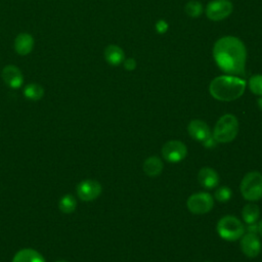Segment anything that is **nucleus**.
Instances as JSON below:
<instances>
[{"label": "nucleus", "instance_id": "1", "mask_svg": "<svg viewBox=\"0 0 262 262\" xmlns=\"http://www.w3.org/2000/svg\"><path fill=\"white\" fill-rule=\"evenodd\" d=\"M213 57L223 73L237 77L245 75L247 49L237 37L225 36L218 39L213 47Z\"/></svg>", "mask_w": 262, "mask_h": 262}, {"label": "nucleus", "instance_id": "2", "mask_svg": "<svg viewBox=\"0 0 262 262\" xmlns=\"http://www.w3.org/2000/svg\"><path fill=\"white\" fill-rule=\"evenodd\" d=\"M247 83L237 76L222 75L214 78L209 85V92L217 100L232 101L239 98L246 89Z\"/></svg>", "mask_w": 262, "mask_h": 262}, {"label": "nucleus", "instance_id": "3", "mask_svg": "<svg viewBox=\"0 0 262 262\" xmlns=\"http://www.w3.org/2000/svg\"><path fill=\"white\" fill-rule=\"evenodd\" d=\"M238 133V121L235 116L225 114L219 118L213 129V138L219 143L232 141Z\"/></svg>", "mask_w": 262, "mask_h": 262}, {"label": "nucleus", "instance_id": "4", "mask_svg": "<svg viewBox=\"0 0 262 262\" xmlns=\"http://www.w3.org/2000/svg\"><path fill=\"white\" fill-rule=\"evenodd\" d=\"M216 229L219 236L228 242L239 239L246 231L242 221L233 215H225L220 218Z\"/></svg>", "mask_w": 262, "mask_h": 262}, {"label": "nucleus", "instance_id": "5", "mask_svg": "<svg viewBox=\"0 0 262 262\" xmlns=\"http://www.w3.org/2000/svg\"><path fill=\"white\" fill-rule=\"evenodd\" d=\"M243 198L249 202H256L262 198V174L258 171L247 173L239 185Z\"/></svg>", "mask_w": 262, "mask_h": 262}, {"label": "nucleus", "instance_id": "6", "mask_svg": "<svg viewBox=\"0 0 262 262\" xmlns=\"http://www.w3.org/2000/svg\"><path fill=\"white\" fill-rule=\"evenodd\" d=\"M186 206L192 214H206L214 207V199L209 192L200 191L192 193L186 201Z\"/></svg>", "mask_w": 262, "mask_h": 262}, {"label": "nucleus", "instance_id": "7", "mask_svg": "<svg viewBox=\"0 0 262 262\" xmlns=\"http://www.w3.org/2000/svg\"><path fill=\"white\" fill-rule=\"evenodd\" d=\"M232 11L233 4L229 0H212L205 8L207 17L213 21L225 19L231 14Z\"/></svg>", "mask_w": 262, "mask_h": 262}, {"label": "nucleus", "instance_id": "8", "mask_svg": "<svg viewBox=\"0 0 262 262\" xmlns=\"http://www.w3.org/2000/svg\"><path fill=\"white\" fill-rule=\"evenodd\" d=\"M162 155L167 162L179 163L186 157L187 147L180 140H170L163 145Z\"/></svg>", "mask_w": 262, "mask_h": 262}, {"label": "nucleus", "instance_id": "9", "mask_svg": "<svg viewBox=\"0 0 262 262\" xmlns=\"http://www.w3.org/2000/svg\"><path fill=\"white\" fill-rule=\"evenodd\" d=\"M102 191L101 184L92 179H86L81 181L77 185V194L80 200L84 202H91L97 199Z\"/></svg>", "mask_w": 262, "mask_h": 262}, {"label": "nucleus", "instance_id": "10", "mask_svg": "<svg viewBox=\"0 0 262 262\" xmlns=\"http://www.w3.org/2000/svg\"><path fill=\"white\" fill-rule=\"evenodd\" d=\"M241 249L242 252L248 258H255L261 252V242L256 233L247 232L241 237Z\"/></svg>", "mask_w": 262, "mask_h": 262}, {"label": "nucleus", "instance_id": "11", "mask_svg": "<svg viewBox=\"0 0 262 262\" xmlns=\"http://www.w3.org/2000/svg\"><path fill=\"white\" fill-rule=\"evenodd\" d=\"M1 77L4 83L12 89H18L24 84V75L21 71L13 64L5 66L1 72Z\"/></svg>", "mask_w": 262, "mask_h": 262}, {"label": "nucleus", "instance_id": "12", "mask_svg": "<svg viewBox=\"0 0 262 262\" xmlns=\"http://www.w3.org/2000/svg\"><path fill=\"white\" fill-rule=\"evenodd\" d=\"M187 131L191 138L202 142L206 140L209 136H211V131L208 124L199 119L189 122L187 126Z\"/></svg>", "mask_w": 262, "mask_h": 262}, {"label": "nucleus", "instance_id": "13", "mask_svg": "<svg viewBox=\"0 0 262 262\" xmlns=\"http://www.w3.org/2000/svg\"><path fill=\"white\" fill-rule=\"evenodd\" d=\"M198 180L203 187L211 189L219 184V175L213 168L204 167L198 173Z\"/></svg>", "mask_w": 262, "mask_h": 262}, {"label": "nucleus", "instance_id": "14", "mask_svg": "<svg viewBox=\"0 0 262 262\" xmlns=\"http://www.w3.org/2000/svg\"><path fill=\"white\" fill-rule=\"evenodd\" d=\"M34 48V38L29 33H20L14 39V50L19 55H28Z\"/></svg>", "mask_w": 262, "mask_h": 262}, {"label": "nucleus", "instance_id": "15", "mask_svg": "<svg viewBox=\"0 0 262 262\" xmlns=\"http://www.w3.org/2000/svg\"><path fill=\"white\" fill-rule=\"evenodd\" d=\"M103 55L105 61L113 67H118L125 60V53L123 49L120 46L114 44L105 47Z\"/></svg>", "mask_w": 262, "mask_h": 262}, {"label": "nucleus", "instance_id": "16", "mask_svg": "<svg viewBox=\"0 0 262 262\" xmlns=\"http://www.w3.org/2000/svg\"><path fill=\"white\" fill-rule=\"evenodd\" d=\"M164 165L162 160L157 156L148 157L143 162V171L149 177H157L163 171Z\"/></svg>", "mask_w": 262, "mask_h": 262}, {"label": "nucleus", "instance_id": "17", "mask_svg": "<svg viewBox=\"0 0 262 262\" xmlns=\"http://www.w3.org/2000/svg\"><path fill=\"white\" fill-rule=\"evenodd\" d=\"M12 262H45V260L36 250L23 249L14 255Z\"/></svg>", "mask_w": 262, "mask_h": 262}, {"label": "nucleus", "instance_id": "18", "mask_svg": "<svg viewBox=\"0 0 262 262\" xmlns=\"http://www.w3.org/2000/svg\"><path fill=\"white\" fill-rule=\"evenodd\" d=\"M260 216L259 207L256 204L249 203L242 210V218L247 224L256 223Z\"/></svg>", "mask_w": 262, "mask_h": 262}, {"label": "nucleus", "instance_id": "19", "mask_svg": "<svg viewBox=\"0 0 262 262\" xmlns=\"http://www.w3.org/2000/svg\"><path fill=\"white\" fill-rule=\"evenodd\" d=\"M23 93H24L26 98H28L30 100H33V101H36V100H39L43 97L44 89L40 84L30 83V84H27L25 86Z\"/></svg>", "mask_w": 262, "mask_h": 262}, {"label": "nucleus", "instance_id": "20", "mask_svg": "<svg viewBox=\"0 0 262 262\" xmlns=\"http://www.w3.org/2000/svg\"><path fill=\"white\" fill-rule=\"evenodd\" d=\"M58 207H59V210L62 213L70 214V213H73L76 210L77 201L72 194H66L59 200Z\"/></svg>", "mask_w": 262, "mask_h": 262}, {"label": "nucleus", "instance_id": "21", "mask_svg": "<svg viewBox=\"0 0 262 262\" xmlns=\"http://www.w3.org/2000/svg\"><path fill=\"white\" fill-rule=\"evenodd\" d=\"M185 13L192 18L199 17L203 12V5L198 0H190L184 6Z\"/></svg>", "mask_w": 262, "mask_h": 262}, {"label": "nucleus", "instance_id": "22", "mask_svg": "<svg viewBox=\"0 0 262 262\" xmlns=\"http://www.w3.org/2000/svg\"><path fill=\"white\" fill-rule=\"evenodd\" d=\"M248 85L252 93H254L255 95L262 96V75L261 74L253 75L250 78Z\"/></svg>", "mask_w": 262, "mask_h": 262}, {"label": "nucleus", "instance_id": "23", "mask_svg": "<svg viewBox=\"0 0 262 262\" xmlns=\"http://www.w3.org/2000/svg\"><path fill=\"white\" fill-rule=\"evenodd\" d=\"M215 199L220 203H226L228 202L232 196V191L227 186H220L216 189L214 193Z\"/></svg>", "mask_w": 262, "mask_h": 262}, {"label": "nucleus", "instance_id": "24", "mask_svg": "<svg viewBox=\"0 0 262 262\" xmlns=\"http://www.w3.org/2000/svg\"><path fill=\"white\" fill-rule=\"evenodd\" d=\"M156 30L159 34H164L168 30V24L164 19H160L156 23Z\"/></svg>", "mask_w": 262, "mask_h": 262}, {"label": "nucleus", "instance_id": "25", "mask_svg": "<svg viewBox=\"0 0 262 262\" xmlns=\"http://www.w3.org/2000/svg\"><path fill=\"white\" fill-rule=\"evenodd\" d=\"M123 64H124L125 70L133 71L136 68V60L134 58H132V57H129V58H127V59H125L123 61Z\"/></svg>", "mask_w": 262, "mask_h": 262}, {"label": "nucleus", "instance_id": "26", "mask_svg": "<svg viewBox=\"0 0 262 262\" xmlns=\"http://www.w3.org/2000/svg\"><path fill=\"white\" fill-rule=\"evenodd\" d=\"M216 142H217V141H216V140L213 138V136L211 135V136H209L206 140L203 141V144H204L205 146H207V147H212V146L215 145Z\"/></svg>", "mask_w": 262, "mask_h": 262}, {"label": "nucleus", "instance_id": "27", "mask_svg": "<svg viewBox=\"0 0 262 262\" xmlns=\"http://www.w3.org/2000/svg\"><path fill=\"white\" fill-rule=\"evenodd\" d=\"M258 232H259V234H260V236L262 237V219L259 221V223H258Z\"/></svg>", "mask_w": 262, "mask_h": 262}, {"label": "nucleus", "instance_id": "28", "mask_svg": "<svg viewBox=\"0 0 262 262\" xmlns=\"http://www.w3.org/2000/svg\"><path fill=\"white\" fill-rule=\"evenodd\" d=\"M257 103H258L259 107L262 110V96H261L260 98H258V100H257Z\"/></svg>", "mask_w": 262, "mask_h": 262}, {"label": "nucleus", "instance_id": "29", "mask_svg": "<svg viewBox=\"0 0 262 262\" xmlns=\"http://www.w3.org/2000/svg\"><path fill=\"white\" fill-rule=\"evenodd\" d=\"M56 262H66V261H56Z\"/></svg>", "mask_w": 262, "mask_h": 262}]
</instances>
